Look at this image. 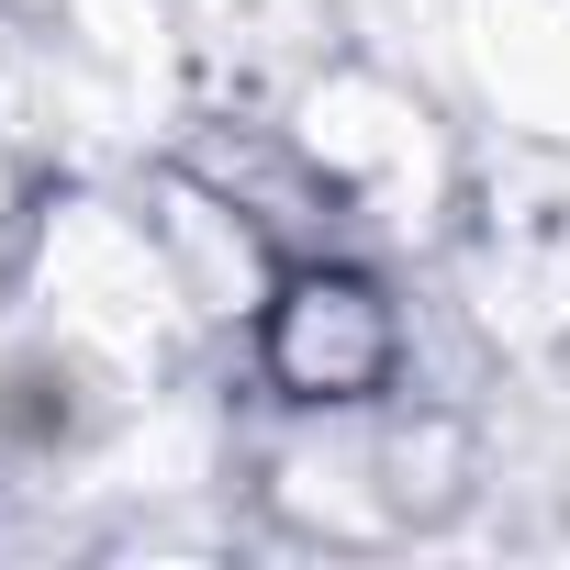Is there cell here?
Returning <instances> with one entry per match:
<instances>
[{
  "mask_svg": "<svg viewBox=\"0 0 570 570\" xmlns=\"http://www.w3.org/2000/svg\"><path fill=\"white\" fill-rule=\"evenodd\" d=\"M268 358H279V381H292L303 403H358V392H381V370H392V314H381L370 279L303 268L292 292L268 303Z\"/></svg>",
  "mask_w": 570,
  "mask_h": 570,
  "instance_id": "cell-1",
  "label": "cell"
}]
</instances>
